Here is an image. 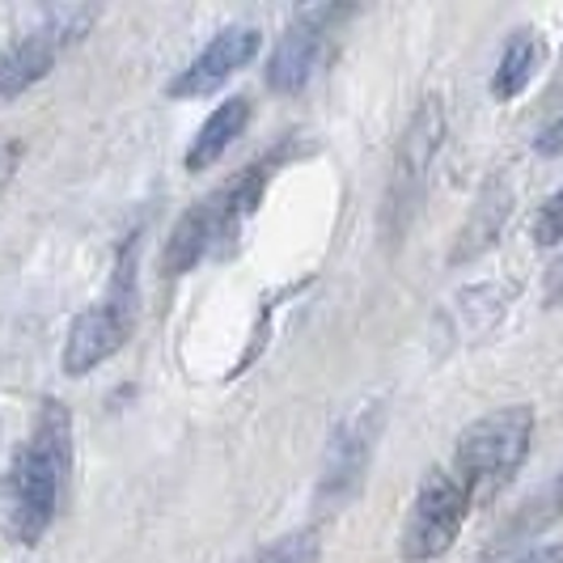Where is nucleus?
<instances>
[{
  "label": "nucleus",
  "instance_id": "obj_1",
  "mask_svg": "<svg viewBox=\"0 0 563 563\" xmlns=\"http://www.w3.org/2000/svg\"><path fill=\"white\" fill-rule=\"evenodd\" d=\"M73 466V416L59 402H43L34 432L9 471V526L18 542L34 547L59 512V487Z\"/></svg>",
  "mask_w": 563,
  "mask_h": 563
},
{
  "label": "nucleus",
  "instance_id": "obj_2",
  "mask_svg": "<svg viewBox=\"0 0 563 563\" xmlns=\"http://www.w3.org/2000/svg\"><path fill=\"white\" fill-rule=\"evenodd\" d=\"M530 441H534V407L526 402L500 407L457 437L450 471L462 479L475 505H487L521 471V462L530 457Z\"/></svg>",
  "mask_w": 563,
  "mask_h": 563
},
{
  "label": "nucleus",
  "instance_id": "obj_3",
  "mask_svg": "<svg viewBox=\"0 0 563 563\" xmlns=\"http://www.w3.org/2000/svg\"><path fill=\"white\" fill-rule=\"evenodd\" d=\"M272 174V162H254L238 178H229L225 187H217L208 199H199L196 208L183 212V221L174 225L162 251V272L166 276H187L199 258L208 254V246L217 238L238 233V225L254 212V203L263 196V183Z\"/></svg>",
  "mask_w": 563,
  "mask_h": 563
},
{
  "label": "nucleus",
  "instance_id": "obj_4",
  "mask_svg": "<svg viewBox=\"0 0 563 563\" xmlns=\"http://www.w3.org/2000/svg\"><path fill=\"white\" fill-rule=\"evenodd\" d=\"M136 246H141L136 238L123 242L107 297L98 306H89L85 313H77L73 331L64 339L59 365H64L68 377H85L89 368L111 361L114 352L132 339V327H136Z\"/></svg>",
  "mask_w": 563,
  "mask_h": 563
},
{
  "label": "nucleus",
  "instance_id": "obj_5",
  "mask_svg": "<svg viewBox=\"0 0 563 563\" xmlns=\"http://www.w3.org/2000/svg\"><path fill=\"white\" fill-rule=\"evenodd\" d=\"M441 141H445V107L441 98H423L402 141H398L395 153V169H390V183H386V208H382V229L386 238L398 242L407 229H411V217L420 208L423 187H428V169L441 153Z\"/></svg>",
  "mask_w": 563,
  "mask_h": 563
},
{
  "label": "nucleus",
  "instance_id": "obj_6",
  "mask_svg": "<svg viewBox=\"0 0 563 563\" xmlns=\"http://www.w3.org/2000/svg\"><path fill=\"white\" fill-rule=\"evenodd\" d=\"M471 508H475V500H471V492L462 487V479L453 475L450 466L428 471L420 492H416V505L407 512V526H402V542H398L402 560L407 563L441 560L453 542H457L466 517H471Z\"/></svg>",
  "mask_w": 563,
  "mask_h": 563
},
{
  "label": "nucleus",
  "instance_id": "obj_7",
  "mask_svg": "<svg viewBox=\"0 0 563 563\" xmlns=\"http://www.w3.org/2000/svg\"><path fill=\"white\" fill-rule=\"evenodd\" d=\"M343 18H347L343 4H310V9H301L284 26L280 43L267 56V77H263L267 89H276V93L306 89L310 77L318 73V64L327 59V47H331V38H335Z\"/></svg>",
  "mask_w": 563,
  "mask_h": 563
},
{
  "label": "nucleus",
  "instance_id": "obj_8",
  "mask_svg": "<svg viewBox=\"0 0 563 563\" xmlns=\"http://www.w3.org/2000/svg\"><path fill=\"white\" fill-rule=\"evenodd\" d=\"M89 22H93V9H56L43 26L30 30L26 38L0 59V102H13L34 81H43L59 52H68L89 30Z\"/></svg>",
  "mask_w": 563,
  "mask_h": 563
},
{
  "label": "nucleus",
  "instance_id": "obj_9",
  "mask_svg": "<svg viewBox=\"0 0 563 563\" xmlns=\"http://www.w3.org/2000/svg\"><path fill=\"white\" fill-rule=\"evenodd\" d=\"M377 428H382V411L377 407H365V411H356L352 420H343L335 428L322 479H318V508H327V512L343 508L361 492L368 457H373V441H377Z\"/></svg>",
  "mask_w": 563,
  "mask_h": 563
},
{
  "label": "nucleus",
  "instance_id": "obj_10",
  "mask_svg": "<svg viewBox=\"0 0 563 563\" xmlns=\"http://www.w3.org/2000/svg\"><path fill=\"white\" fill-rule=\"evenodd\" d=\"M258 47H263V34L254 26H225L174 81H169L166 93L169 98H208V93H217L238 68H246Z\"/></svg>",
  "mask_w": 563,
  "mask_h": 563
},
{
  "label": "nucleus",
  "instance_id": "obj_11",
  "mask_svg": "<svg viewBox=\"0 0 563 563\" xmlns=\"http://www.w3.org/2000/svg\"><path fill=\"white\" fill-rule=\"evenodd\" d=\"M508 212H512V191H508L505 178L496 174V178L479 191L475 208H471V217H466V225H462V233H457V246H453V254H450L453 267L479 258V254L500 238Z\"/></svg>",
  "mask_w": 563,
  "mask_h": 563
},
{
  "label": "nucleus",
  "instance_id": "obj_12",
  "mask_svg": "<svg viewBox=\"0 0 563 563\" xmlns=\"http://www.w3.org/2000/svg\"><path fill=\"white\" fill-rule=\"evenodd\" d=\"M555 517H563V471L547 483V487H538L534 496L508 517L505 526L492 534V542H487L483 555H487V560H500V555H508V551H517L521 542H530V538L542 534Z\"/></svg>",
  "mask_w": 563,
  "mask_h": 563
},
{
  "label": "nucleus",
  "instance_id": "obj_13",
  "mask_svg": "<svg viewBox=\"0 0 563 563\" xmlns=\"http://www.w3.org/2000/svg\"><path fill=\"white\" fill-rule=\"evenodd\" d=\"M246 123H251V98H229V102H221L217 111L208 114V123L196 132L191 148H187V169L199 174V169L217 166L225 157L229 144L246 132Z\"/></svg>",
  "mask_w": 563,
  "mask_h": 563
},
{
  "label": "nucleus",
  "instance_id": "obj_14",
  "mask_svg": "<svg viewBox=\"0 0 563 563\" xmlns=\"http://www.w3.org/2000/svg\"><path fill=\"white\" fill-rule=\"evenodd\" d=\"M538 59H542V43H538V34H534V30H517V34L508 38L500 64H496V77H492V98L512 102V98H517L526 85L534 81Z\"/></svg>",
  "mask_w": 563,
  "mask_h": 563
},
{
  "label": "nucleus",
  "instance_id": "obj_15",
  "mask_svg": "<svg viewBox=\"0 0 563 563\" xmlns=\"http://www.w3.org/2000/svg\"><path fill=\"white\" fill-rule=\"evenodd\" d=\"M322 560V542L313 530H292L280 534L276 542H267L263 551H254L246 563H318Z\"/></svg>",
  "mask_w": 563,
  "mask_h": 563
},
{
  "label": "nucleus",
  "instance_id": "obj_16",
  "mask_svg": "<svg viewBox=\"0 0 563 563\" xmlns=\"http://www.w3.org/2000/svg\"><path fill=\"white\" fill-rule=\"evenodd\" d=\"M534 242L538 246H560L563 242V187L538 208L534 217Z\"/></svg>",
  "mask_w": 563,
  "mask_h": 563
},
{
  "label": "nucleus",
  "instance_id": "obj_17",
  "mask_svg": "<svg viewBox=\"0 0 563 563\" xmlns=\"http://www.w3.org/2000/svg\"><path fill=\"white\" fill-rule=\"evenodd\" d=\"M534 148L542 153V157H560V153H563V114L551 123V128H547V132H542V136H538Z\"/></svg>",
  "mask_w": 563,
  "mask_h": 563
},
{
  "label": "nucleus",
  "instance_id": "obj_18",
  "mask_svg": "<svg viewBox=\"0 0 563 563\" xmlns=\"http://www.w3.org/2000/svg\"><path fill=\"white\" fill-rule=\"evenodd\" d=\"M517 563H563V542H538Z\"/></svg>",
  "mask_w": 563,
  "mask_h": 563
},
{
  "label": "nucleus",
  "instance_id": "obj_19",
  "mask_svg": "<svg viewBox=\"0 0 563 563\" xmlns=\"http://www.w3.org/2000/svg\"><path fill=\"white\" fill-rule=\"evenodd\" d=\"M18 162H22V144H4V148H0V187L13 178Z\"/></svg>",
  "mask_w": 563,
  "mask_h": 563
},
{
  "label": "nucleus",
  "instance_id": "obj_20",
  "mask_svg": "<svg viewBox=\"0 0 563 563\" xmlns=\"http://www.w3.org/2000/svg\"><path fill=\"white\" fill-rule=\"evenodd\" d=\"M547 301L563 310V258L555 263V272H551V280H547Z\"/></svg>",
  "mask_w": 563,
  "mask_h": 563
}]
</instances>
